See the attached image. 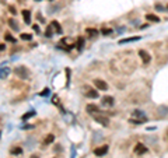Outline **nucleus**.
<instances>
[{"mask_svg": "<svg viewBox=\"0 0 168 158\" xmlns=\"http://www.w3.org/2000/svg\"><path fill=\"white\" fill-rule=\"evenodd\" d=\"M14 73L17 74V77L23 78V80H27V78H28V76H30V71H28V70H27V67H24V66L16 67V69H14Z\"/></svg>", "mask_w": 168, "mask_h": 158, "instance_id": "f257e3e1", "label": "nucleus"}, {"mask_svg": "<svg viewBox=\"0 0 168 158\" xmlns=\"http://www.w3.org/2000/svg\"><path fill=\"white\" fill-rule=\"evenodd\" d=\"M92 116H94L95 122H98L100 125H102V126H108V125H109V119H108L107 116H102V115H98V114L92 115Z\"/></svg>", "mask_w": 168, "mask_h": 158, "instance_id": "f03ea898", "label": "nucleus"}, {"mask_svg": "<svg viewBox=\"0 0 168 158\" xmlns=\"http://www.w3.org/2000/svg\"><path fill=\"white\" fill-rule=\"evenodd\" d=\"M108 150H109V147L107 144L101 145V147H97L95 150H94V154L97 155V157H102V155H105L107 152H108Z\"/></svg>", "mask_w": 168, "mask_h": 158, "instance_id": "7ed1b4c3", "label": "nucleus"}, {"mask_svg": "<svg viewBox=\"0 0 168 158\" xmlns=\"http://www.w3.org/2000/svg\"><path fill=\"white\" fill-rule=\"evenodd\" d=\"M94 85L97 87V90H101V91H107L108 90V84L104 80H101V78H95L94 80Z\"/></svg>", "mask_w": 168, "mask_h": 158, "instance_id": "20e7f679", "label": "nucleus"}, {"mask_svg": "<svg viewBox=\"0 0 168 158\" xmlns=\"http://www.w3.org/2000/svg\"><path fill=\"white\" fill-rule=\"evenodd\" d=\"M139 56H140V59H142V62L144 64L150 63V60H151V56H150V55L146 51H143V49H140V51H139Z\"/></svg>", "mask_w": 168, "mask_h": 158, "instance_id": "39448f33", "label": "nucleus"}, {"mask_svg": "<svg viewBox=\"0 0 168 158\" xmlns=\"http://www.w3.org/2000/svg\"><path fill=\"white\" fill-rule=\"evenodd\" d=\"M85 111H87V114L88 115H95L100 112V108L95 105V104H88L87 108H85Z\"/></svg>", "mask_w": 168, "mask_h": 158, "instance_id": "423d86ee", "label": "nucleus"}, {"mask_svg": "<svg viewBox=\"0 0 168 158\" xmlns=\"http://www.w3.org/2000/svg\"><path fill=\"white\" fill-rule=\"evenodd\" d=\"M84 95H85L87 98H98V92L95 90H91V88H85Z\"/></svg>", "mask_w": 168, "mask_h": 158, "instance_id": "0eeeda50", "label": "nucleus"}, {"mask_svg": "<svg viewBox=\"0 0 168 158\" xmlns=\"http://www.w3.org/2000/svg\"><path fill=\"white\" fill-rule=\"evenodd\" d=\"M21 14H23L24 23H25V24H30V23H31V11H30V10H23Z\"/></svg>", "mask_w": 168, "mask_h": 158, "instance_id": "6e6552de", "label": "nucleus"}, {"mask_svg": "<svg viewBox=\"0 0 168 158\" xmlns=\"http://www.w3.org/2000/svg\"><path fill=\"white\" fill-rule=\"evenodd\" d=\"M135 152L136 154H144V152H147V148L139 143V144H136V147H135Z\"/></svg>", "mask_w": 168, "mask_h": 158, "instance_id": "1a4fd4ad", "label": "nucleus"}, {"mask_svg": "<svg viewBox=\"0 0 168 158\" xmlns=\"http://www.w3.org/2000/svg\"><path fill=\"white\" fill-rule=\"evenodd\" d=\"M102 105L112 107V105H114V98H112V97H104L102 98Z\"/></svg>", "mask_w": 168, "mask_h": 158, "instance_id": "9d476101", "label": "nucleus"}, {"mask_svg": "<svg viewBox=\"0 0 168 158\" xmlns=\"http://www.w3.org/2000/svg\"><path fill=\"white\" fill-rule=\"evenodd\" d=\"M84 46V38L83 37H78L77 38V42H76V48H77L78 51H81Z\"/></svg>", "mask_w": 168, "mask_h": 158, "instance_id": "9b49d317", "label": "nucleus"}, {"mask_svg": "<svg viewBox=\"0 0 168 158\" xmlns=\"http://www.w3.org/2000/svg\"><path fill=\"white\" fill-rule=\"evenodd\" d=\"M146 20L147 21H154V23H160V18L154 16V14H146Z\"/></svg>", "mask_w": 168, "mask_h": 158, "instance_id": "f8f14e48", "label": "nucleus"}, {"mask_svg": "<svg viewBox=\"0 0 168 158\" xmlns=\"http://www.w3.org/2000/svg\"><path fill=\"white\" fill-rule=\"evenodd\" d=\"M51 25L53 27L55 30H56V34H62V27L59 25V23H58V21H52V23H51Z\"/></svg>", "mask_w": 168, "mask_h": 158, "instance_id": "ddd939ff", "label": "nucleus"}, {"mask_svg": "<svg viewBox=\"0 0 168 158\" xmlns=\"http://www.w3.org/2000/svg\"><path fill=\"white\" fill-rule=\"evenodd\" d=\"M8 73H10V69L6 67V66H3V67H1V74H0V77H1V78H6V77L8 76Z\"/></svg>", "mask_w": 168, "mask_h": 158, "instance_id": "4468645a", "label": "nucleus"}, {"mask_svg": "<svg viewBox=\"0 0 168 158\" xmlns=\"http://www.w3.org/2000/svg\"><path fill=\"white\" fill-rule=\"evenodd\" d=\"M8 25L11 27V28H13L14 31H18V24H17V23H16V21H14L13 18H10V20H8Z\"/></svg>", "mask_w": 168, "mask_h": 158, "instance_id": "2eb2a0df", "label": "nucleus"}, {"mask_svg": "<svg viewBox=\"0 0 168 158\" xmlns=\"http://www.w3.org/2000/svg\"><path fill=\"white\" fill-rule=\"evenodd\" d=\"M139 37H133V38H126V39H121L119 44H126V42H133V41H139Z\"/></svg>", "mask_w": 168, "mask_h": 158, "instance_id": "dca6fc26", "label": "nucleus"}, {"mask_svg": "<svg viewBox=\"0 0 168 158\" xmlns=\"http://www.w3.org/2000/svg\"><path fill=\"white\" fill-rule=\"evenodd\" d=\"M4 39H6V41H8V42H13V44H16V42H17V39L16 38H13V37H11V35H10V34H4Z\"/></svg>", "mask_w": 168, "mask_h": 158, "instance_id": "f3484780", "label": "nucleus"}, {"mask_svg": "<svg viewBox=\"0 0 168 158\" xmlns=\"http://www.w3.org/2000/svg\"><path fill=\"white\" fill-rule=\"evenodd\" d=\"M53 140H55V136H53V134H48V137H46V139H45V141H44V144H45V145H48V144H49V143H52Z\"/></svg>", "mask_w": 168, "mask_h": 158, "instance_id": "a211bd4d", "label": "nucleus"}, {"mask_svg": "<svg viewBox=\"0 0 168 158\" xmlns=\"http://www.w3.org/2000/svg\"><path fill=\"white\" fill-rule=\"evenodd\" d=\"M133 116H139V118H142L143 120H147V118L144 116V114H143L142 111H135V112H133Z\"/></svg>", "mask_w": 168, "mask_h": 158, "instance_id": "6ab92c4d", "label": "nucleus"}, {"mask_svg": "<svg viewBox=\"0 0 168 158\" xmlns=\"http://www.w3.org/2000/svg\"><path fill=\"white\" fill-rule=\"evenodd\" d=\"M85 32H87V34H90L91 37H94V35H97V34H98V31L95 30V28H87Z\"/></svg>", "mask_w": 168, "mask_h": 158, "instance_id": "aec40b11", "label": "nucleus"}, {"mask_svg": "<svg viewBox=\"0 0 168 158\" xmlns=\"http://www.w3.org/2000/svg\"><path fill=\"white\" fill-rule=\"evenodd\" d=\"M31 38H32V35H31V34H27V32L21 34V39H24V41H31Z\"/></svg>", "mask_w": 168, "mask_h": 158, "instance_id": "412c9836", "label": "nucleus"}, {"mask_svg": "<svg viewBox=\"0 0 168 158\" xmlns=\"http://www.w3.org/2000/svg\"><path fill=\"white\" fill-rule=\"evenodd\" d=\"M35 115V111H31V112H28V114L25 115H23V120H27V119H30L31 116H34Z\"/></svg>", "mask_w": 168, "mask_h": 158, "instance_id": "4be33fe9", "label": "nucleus"}, {"mask_svg": "<svg viewBox=\"0 0 168 158\" xmlns=\"http://www.w3.org/2000/svg\"><path fill=\"white\" fill-rule=\"evenodd\" d=\"M45 35L48 37V38H51L52 35H53V31H52V27L49 25L48 28H46V32H45Z\"/></svg>", "mask_w": 168, "mask_h": 158, "instance_id": "5701e85b", "label": "nucleus"}, {"mask_svg": "<svg viewBox=\"0 0 168 158\" xmlns=\"http://www.w3.org/2000/svg\"><path fill=\"white\" fill-rule=\"evenodd\" d=\"M101 32H102V35H111V34H112V30H111V28H102Z\"/></svg>", "mask_w": 168, "mask_h": 158, "instance_id": "b1692460", "label": "nucleus"}, {"mask_svg": "<svg viewBox=\"0 0 168 158\" xmlns=\"http://www.w3.org/2000/svg\"><path fill=\"white\" fill-rule=\"evenodd\" d=\"M21 152H23V150H21V148H13V150H11V154H21Z\"/></svg>", "mask_w": 168, "mask_h": 158, "instance_id": "393cba45", "label": "nucleus"}, {"mask_svg": "<svg viewBox=\"0 0 168 158\" xmlns=\"http://www.w3.org/2000/svg\"><path fill=\"white\" fill-rule=\"evenodd\" d=\"M32 28H34V31H37L38 34H41V28H39V25H34Z\"/></svg>", "mask_w": 168, "mask_h": 158, "instance_id": "a878e982", "label": "nucleus"}, {"mask_svg": "<svg viewBox=\"0 0 168 158\" xmlns=\"http://www.w3.org/2000/svg\"><path fill=\"white\" fill-rule=\"evenodd\" d=\"M155 8H157V10H162V11H164V7H162L161 4H155Z\"/></svg>", "mask_w": 168, "mask_h": 158, "instance_id": "bb28decb", "label": "nucleus"}, {"mask_svg": "<svg viewBox=\"0 0 168 158\" xmlns=\"http://www.w3.org/2000/svg\"><path fill=\"white\" fill-rule=\"evenodd\" d=\"M10 11H11V14H16V13H17V11L14 10V7H13V6H10Z\"/></svg>", "mask_w": 168, "mask_h": 158, "instance_id": "cd10ccee", "label": "nucleus"}, {"mask_svg": "<svg viewBox=\"0 0 168 158\" xmlns=\"http://www.w3.org/2000/svg\"><path fill=\"white\" fill-rule=\"evenodd\" d=\"M31 158H38V157H37V155H32V157H31Z\"/></svg>", "mask_w": 168, "mask_h": 158, "instance_id": "c85d7f7f", "label": "nucleus"}, {"mask_svg": "<svg viewBox=\"0 0 168 158\" xmlns=\"http://www.w3.org/2000/svg\"><path fill=\"white\" fill-rule=\"evenodd\" d=\"M35 1H39V0H35Z\"/></svg>", "mask_w": 168, "mask_h": 158, "instance_id": "c756f323", "label": "nucleus"}, {"mask_svg": "<svg viewBox=\"0 0 168 158\" xmlns=\"http://www.w3.org/2000/svg\"><path fill=\"white\" fill-rule=\"evenodd\" d=\"M167 8H168V6H167Z\"/></svg>", "mask_w": 168, "mask_h": 158, "instance_id": "7c9ffc66", "label": "nucleus"}, {"mask_svg": "<svg viewBox=\"0 0 168 158\" xmlns=\"http://www.w3.org/2000/svg\"><path fill=\"white\" fill-rule=\"evenodd\" d=\"M51 1H52V0H51Z\"/></svg>", "mask_w": 168, "mask_h": 158, "instance_id": "2f4dec72", "label": "nucleus"}]
</instances>
